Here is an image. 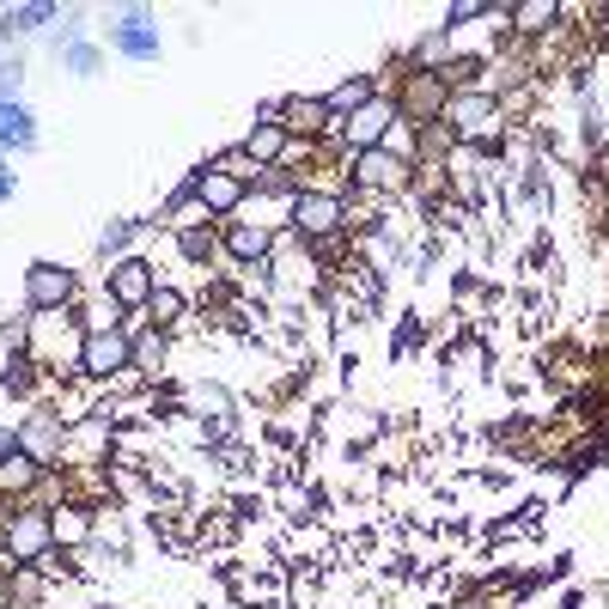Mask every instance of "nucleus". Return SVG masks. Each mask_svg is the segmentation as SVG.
<instances>
[{"instance_id": "6", "label": "nucleus", "mask_w": 609, "mask_h": 609, "mask_svg": "<svg viewBox=\"0 0 609 609\" xmlns=\"http://www.w3.org/2000/svg\"><path fill=\"white\" fill-rule=\"evenodd\" d=\"M390 116H396V110H390V104H378V98H372V104H360V110L348 116V140H353L360 152L384 147V135H390Z\"/></svg>"}, {"instance_id": "21", "label": "nucleus", "mask_w": 609, "mask_h": 609, "mask_svg": "<svg viewBox=\"0 0 609 609\" xmlns=\"http://www.w3.org/2000/svg\"><path fill=\"white\" fill-rule=\"evenodd\" d=\"M0 201H13V171L0 165Z\"/></svg>"}, {"instance_id": "20", "label": "nucleus", "mask_w": 609, "mask_h": 609, "mask_svg": "<svg viewBox=\"0 0 609 609\" xmlns=\"http://www.w3.org/2000/svg\"><path fill=\"white\" fill-rule=\"evenodd\" d=\"M152 353H165V348H159V335H140V341H135V360H152Z\"/></svg>"}, {"instance_id": "12", "label": "nucleus", "mask_w": 609, "mask_h": 609, "mask_svg": "<svg viewBox=\"0 0 609 609\" xmlns=\"http://www.w3.org/2000/svg\"><path fill=\"white\" fill-rule=\"evenodd\" d=\"M30 482H37V457H18V451L0 457V494H18Z\"/></svg>"}, {"instance_id": "11", "label": "nucleus", "mask_w": 609, "mask_h": 609, "mask_svg": "<svg viewBox=\"0 0 609 609\" xmlns=\"http://www.w3.org/2000/svg\"><path fill=\"white\" fill-rule=\"evenodd\" d=\"M281 147H287V122H262L257 135L244 140V152H250L257 165H269V159H281Z\"/></svg>"}, {"instance_id": "1", "label": "nucleus", "mask_w": 609, "mask_h": 609, "mask_svg": "<svg viewBox=\"0 0 609 609\" xmlns=\"http://www.w3.org/2000/svg\"><path fill=\"white\" fill-rule=\"evenodd\" d=\"M79 365H86L91 378H116V372L135 365V341H128L122 330H86V341H79Z\"/></svg>"}, {"instance_id": "4", "label": "nucleus", "mask_w": 609, "mask_h": 609, "mask_svg": "<svg viewBox=\"0 0 609 609\" xmlns=\"http://www.w3.org/2000/svg\"><path fill=\"white\" fill-rule=\"evenodd\" d=\"M293 226H299L304 238H330V232L341 226V201L335 196H299L293 201Z\"/></svg>"}, {"instance_id": "14", "label": "nucleus", "mask_w": 609, "mask_h": 609, "mask_svg": "<svg viewBox=\"0 0 609 609\" xmlns=\"http://www.w3.org/2000/svg\"><path fill=\"white\" fill-rule=\"evenodd\" d=\"M0 140L7 147H30V116L18 104H0Z\"/></svg>"}, {"instance_id": "5", "label": "nucleus", "mask_w": 609, "mask_h": 609, "mask_svg": "<svg viewBox=\"0 0 609 609\" xmlns=\"http://www.w3.org/2000/svg\"><path fill=\"white\" fill-rule=\"evenodd\" d=\"M49 536H55V524H49L44 512H18L13 531H7V548H13V561H37L49 548Z\"/></svg>"}, {"instance_id": "16", "label": "nucleus", "mask_w": 609, "mask_h": 609, "mask_svg": "<svg viewBox=\"0 0 609 609\" xmlns=\"http://www.w3.org/2000/svg\"><path fill=\"white\" fill-rule=\"evenodd\" d=\"M512 25L518 30H548V25H555V7H543V0H531V7H512Z\"/></svg>"}, {"instance_id": "17", "label": "nucleus", "mask_w": 609, "mask_h": 609, "mask_svg": "<svg viewBox=\"0 0 609 609\" xmlns=\"http://www.w3.org/2000/svg\"><path fill=\"white\" fill-rule=\"evenodd\" d=\"M147 311H152V323H171V318H183V293H171V287H159L147 299Z\"/></svg>"}, {"instance_id": "2", "label": "nucleus", "mask_w": 609, "mask_h": 609, "mask_svg": "<svg viewBox=\"0 0 609 609\" xmlns=\"http://www.w3.org/2000/svg\"><path fill=\"white\" fill-rule=\"evenodd\" d=\"M25 299H30V311H61V304L74 299V274L55 269V262H30Z\"/></svg>"}, {"instance_id": "10", "label": "nucleus", "mask_w": 609, "mask_h": 609, "mask_svg": "<svg viewBox=\"0 0 609 609\" xmlns=\"http://www.w3.org/2000/svg\"><path fill=\"white\" fill-rule=\"evenodd\" d=\"M116 49H122V55L152 61V55H159V30H147L140 18H128V25H116Z\"/></svg>"}, {"instance_id": "18", "label": "nucleus", "mask_w": 609, "mask_h": 609, "mask_svg": "<svg viewBox=\"0 0 609 609\" xmlns=\"http://www.w3.org/2000/svg\"><path fill=\"white\" fill-rule=\"evenodd\" d=\"M183 257H189V262H208V250H213V232H183Z\"/></svg>"}, {"instance_id": "15", "label": "nucleus", "mask_w": 609, "mask_h": 609, "mask_svg": "<svg viewBox=\"0 0 609 609\" xmlns=\"http://www.w3.org/2000/svg\"><path fill=\"white\" fill-rule=\"evenodd\" d=\"M287 128H318V122L323 116H330V104H323V98H293V104H287Z\"/></svg>"}, {"instance_id": "19", "label": "nucleus", "mask_w": 609, "mask_h": 609, "mask_svg": "<svg viewBox=\"0 0 609 609\" xmlns=\"http://www.w3.org/2000/svg\"><path fill=\"white\" fill-rule=\"evenodd\" d=\"M49 524H55L61 543H79V536H86V518H79V512H61V518H49Z\"/></svg>"}, {"instance_id": "13", "label": "nucleus", "mask_w": 609, "mask_h": 609, "mask_svg": "<svg viewBox=\"0 0 609 609\" xmlns=\"http://www.w3.org/2000/svg\"><path fill=\"white\" fill-rule=\"evenodd\" d=\"M487 116H494V98H482V91H475V98H457V104H451V122H457V128H482Z\"/></svg>"}, {"instance_id": "7", "label": "nucleus", "mask_w": 609, "mask_h": 609, "mask_svg": "<svg viewBox=\"0 0 609 609\" xmlns=\"http://www.w3.org/2000/svg\"><path fill=\"white\" fill-rule=\"evenodd\" d=\"M402 177H409V165H402L390 147L360 152V183H365V189H402Z\"/></svg>"}, {"instance_id": "9", "label": "nucleus", "mask_w": 609, "mask_h": 609, "mask_svg": "<svg viewBox=\"0 0 609 609\" xmlns=\"http://www.w3.org/2000/svg\"><path fill=\"white\" fill-rule=\"evenodd\" d=\"M226 250L238 262H262V257H269V226H250V220H238V226L226 232Z\"/></svg>"}, {"instance_id": "8", "label": "nucleus", "mask_w": 609, "mask_h": 609, "mask_svg": "<svg viewBox=\"0 0 609 609\" xmlns=\"http://www.w3.org/2000/svg\"><path fill=\"white\" fill-rule=\"evenodd\" d=\"M196 196H201V208L232 213V208L244 201V183L232 177V171H220V165H213V171H201V177H196Z\"/></svg>"}, {"instance_id": "3", "label": "nucleus", "mask_w": 609, "mask_h": 609, "mask_svg": "<svg viewBox=\"0 0 609 609\" xmlns=\"http://www.w3.org/2000/svg\"><path fill=\"white\" fill-rule=\"evenodd\" d=\"M104 287H110V304H147L152 293H159L152 287V262H140V257H122Z\"/></svg>"}]
</instances>
